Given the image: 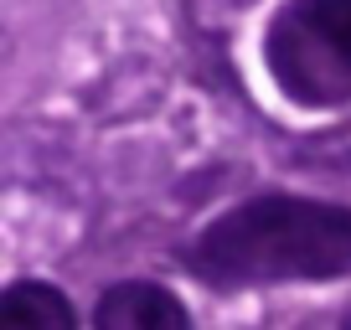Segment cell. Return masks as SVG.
I'll use <instances>...</instances> for the list:
<instances>
[{"instance_id": "obj_1", "label": "cell", "mask_w": 351, "mask_h": 330, "mask_svg": "<svg viewBox=\"0 0 351 330\" xmlns=\"http://www.w3.org/2000/svg\"><path fill=\"white\" fill-rule=\"evenodd\" d=\"M176 258L217 294L351 279V207L305 191H258L207 217Z\"/></svg>"}, {"instance_id": "obj_2", "label": "cell", "mask_w": 351, "mask_h": 330, "mask_svg": "<svg viewBox=\"0 0 351 330\" xmlns=\"http://www.w3.org/2000/svg\"><path fill=\"white\" fill-rule=\"evenodd\" d=\"M263 73L305 114L351 103V0H285L263 26Z\"/></svg>"}, {"instance_id": "obj_3", "label": "cell", "mask_w": 351, "mask_h": 330, "mask_svg": "<svg viewBox=\"0 0 351 330\" xmlns=\"http://www.w3.org/2000/svg\"><path fill=\"white\" fill-rule=\"evenodd\" d=\"M93 330H197L186 299L160 279H114L93 299Z\"/></svg>"}, {"instance_id": "obj_4", "label": "cell", "mask_w": 351, "mask_h": 330, "mask_svg": "<svg viewBox=\"0 0 351 330\" xmlns=\"http://www.w3.org/2000/svg\"><path fill=\"white\" fill-rule=\"evenodd\" d=\"M0 330H83V320L67 289L21 274L0 289Z\"/></svg>"}, {"instance_id": "obj_5", "label": "cell", "mask_w": 351, "mask_h": 330, "mask_svg": "<svg viewBox=\"0 0 351 330\" xmlns=\"http://www.w3.org/2000/svg\"><path fill=\"white\" fill-rule=\"evenodd\" d=\"M336 330H351V309H346V315H341V320H336Z\"/></svg>"}]
</instances>
